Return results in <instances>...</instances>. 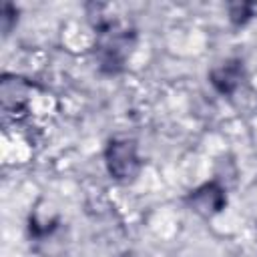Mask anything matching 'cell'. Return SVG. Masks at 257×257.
I'll return each mask as SVG.
<instances>
[{
  "label": "cell",
  "instance_id": "1",
  "mask_svg": "<svg viewBox=\"0 0 257 257\" xmlns=\"http://www.w3.org/2000/svg\"><path fill=\"white\" fill-rule=\"evenodd\" d=\"M128 30L118 28V24L114 22H106L98 26V58H100V66L108 72H116L122 68V62L126 58L128 48Z\"/></svg>",
  "mask_w": 257,
  "mask_h": 257
},
{
  "label": "cell",
  "instance_id": "2",
  "mask_svg": "<svg viewBox=\"0 0 257 257\" xmlns=\"http://www.w3.org/2000/svg\"><path fill=\"white\" fill-rule=\"evenodd\" d=\"M106 167L116 181H128L139 173V157L133 141H110L106 149Z\"/></svg>",
  "mask_w": 257,
  "mask_h": 257
},
{
  "label": "cell",
  "instance_id": "3",
  "mask_svg": "<svg viewBox=\"0 0 257 257\" xmlns=\"http://www.w3.org/2000/svg\"><path fill=\"white\" fill-rule=\"evenodd\" d=\"M189 201H191V205L195 207L197 213H201V215H213V213H219L223 209V205H225L227 199H225V193H223V189L219 185L207 183L201 189L193 191L191 197H189Z\"/></svg>",
  "mask_w": 257,
  "mask_h": 257
},
{
  "label": "cell",
  "instance_id": "4",
  "mask_svg": "<svg viewBox=\"0 0 257 257\" xmlns=\"http://www.w3.org/2000/svg\"><path fill=\"white\" fill-rule=\"evenodd\" d=\"M241 62L239 60H229L215 68L211 72V82L221 90V92H233L239 86L241 80Z\"/></svg>",
  "mask_w": 257,
  "mask_h": 257
}]
</instances>
